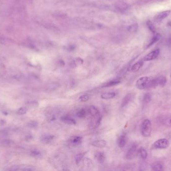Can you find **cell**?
<instances>
[{
    "label": "cell",
    "mask_w": 171,
    "mask_h": 171,
    "mask_svg": "<svg viewBox=\"0 0 171 171\" xmlns=\"http://www.w3.org/2000/svg\"><path fill=\"white\" fill-rule=\"evenodd\" d=\"M153 78L148 76L140 77L136 82V87L140 90L153 87Z\"/></svg>",
    "instance_id": "6da1fadb"
},
{
    "label": "cell",
    "mask_w": 171,
    "mask_h": 171,
    "mask_svg": "<svg viewBox=\"0 0 171 171\" xmlns=\"http://www.w3.org/2000/svg\"><path fill=\"white\" fill-rule=\"evenodd\" d=\"M91 119L89 123V127L91 130L95 129L98 127L102 121V116L100 112L94 114H90Z\"/></svg>",
    "instance_id": "7a4b0ae2"
},
{
    "label": "cell",
    "mask_w": 171,
    "mask_h": 171,
    "mask_svg": "<svg viewBox=\"0 0 171 171\" xmlns=\"http://www.w3.org/2000/svg\"><path fill=\"white\" fill-rule=\"evenodd\" d=\"M141 132L142 136L148 137L152 132V124L149 119L144 120L141 126Z\"/></svg>",
    "instance_id": "3957f363"
},
{
    "label": "cell",
    "mask_w": 171,
    "mask_h": 171,
    "mask_svg": "<svg viewBox=\"0 0 171 171\" xmlns=\"http://www.w3.org/2000/svg\"><path fill=\"white\" fill-rule=\"evenodd\" d=\"M169 145L170 143L168 140L166 139H160L154 143L153 147L157 149H164L167 148Z\"/></svg>",
    "instance_id": "277c9868"
},
{
    "label": "cell",
    "mask_w": 171,
    "mask_h": 171,
    "mask_svg": "<svg viewBox=\"0 0 171 171\" xmlns=\"http://www.w3.org/2000/svg\"><path fill=\"white\" fill-rule=\"evenodd\" d=\"M159 122L166 127H171V114L161 116L159 118Z\"/></svg>",
    "instance_id": "5b68a950"
},
{
    "label": "cell",
    "mask_w": 171,
    "mask_h": 171,
    "mask_svg": "<svg viewBox=\"0 0 171 171\" xmlns=\"http://www.w3.org/2000/svg\"><path fill=\"white\" fill-rule=\"evenodd\" d=\"M167 80L165 77L160 76L153 79V87L161 86L163 87L166 84Z\"/></svg>",
    "instance_id": "8992f818"
},
{
    "label": "cell",
    "mask_w": 171,
    "mask_h": 171,
    "mask_svg": "<svg viewBox=\"0 0 171 171\" xmlns=\"http://www.w3.org/2000/svg\"><path fill=\"white\" fill-rule=\"evenodd\" d=\"M137 150V146L136 145H133L127 151L126 154V158L128 159H133L136 155Z\"/></svg>",
    "instance_id": "52a82bcc"
},
{
    "label": "cell",
    "mask_w": 171,
    "mask_h": 171,
    "mask_svg": "<svg viewBox=\"0 0 171 171\" xmlns=\"http://www.w3.org/2000/svg\"><path fill=\"white\" fill-rule=\"evenodd\" d=\"M159 53V49H157L153 51L152 52H151L150 53H149V54L146 55L144 58V61H148L155 59L158 56Z\"/></svg>",
    "instance_id": "ba28073f"
},
{
    "label": "cell",
    "mask_w": 171,
    "mask_h": 171,
    "mask_svg": "<svg viewBox=\"0 0 171 171\" xmlns=\"http://www.w3.org/2000/svg\"><path fill=\"white\" fill-rule=\"evenodd\" d=\"M61 121L64 123L69 125H75L76 124V122L75 119L69 116H63L61 118Z\"/></svg>",
    "instance_id": "9c48e42d"
},
{
    "label": "cell",
    "mask_w": 171,
    "mask_h": 171,
    "mask_svg": "<svg viewBox=\"0 0 171 171\" xmlns=\"http://www.w3.org/2000/svg\"><path fill=\"white\" fill-rule=\"evenodd\" d=\"M95 158L98 163L103 164L106 159V155L103 152H97L95 153Z\"/></svg>",
    "instance_id": "30bf717a"
},
{
    "label": "cell",
    "mask_w": 171,
    "mask_h": 171,
    "mask_svg": "<svg viewBox=\"0 0 171 171\" xmlns=\"http://www.w3.org/2000/svg\"><path fill=\"white\" fill-rule=\"evenodd\" d=\"M70 144L74 146H78L80 145L82 142V137L80 136H72L69 139Z\"/></svg>",
    "instance_id": "8fae6325"
},
{
    "label": "cell",
    "mask_w": 171,
    "mask_h": 171,
    "mask_svg": "<svg viewBox=\"0 0 171 171\" xmlns=\"http://www.w3.org/2000/svg\"><path fill=\"white\" fill-rule=\"evenodd\" d=\"M126 135L125 134L121 135L119 137H118L117 140V144L118 146L120 148H123L125 146L126 144Z\"/></svg>",
    "instance_id": "7c38bea8"
},
{
    "label": "cell",
    "mask_w": 171,
    "mask_h": 171,
    "mask_svg": "<svg viewBox=\"0 0 171 171\" xmlns=\"http://www.w3.org/2000/svg\"><path fill=\"white\" fill-rule=\"evenodd\" d=\"M107 145V142L104 140H96L92 142V145L97 148H103Z\"/></svg>",
    "instance_id": "4fadbf2b"
},
{
    "label": "cell",
    "mask_w": 171,
    "mask_h": 171,
    "mask_svg": "<svg viewBox=\"0 0 171 171\" xmlns=\"http://www.w3.org/2000/svg\"><path fill=\"white\" fill-rule=\"evenodd\" d=\"M170 13H171V11L170 10L165 11L163 12H160L156 16V18L158 20L161 21L162 20L164 19L167 18L170 14Z\"/></svg>",
    "instance_id": "5bb4252c"
},
{
    "label": "cell",
    "mask_w": 171,
    "mask_h": 171,
    "mask_svg": "<svg viewBox=\"0 0 171 171\" xmlns=\"http://www.w3.org/2000/svg\"><path fill=\"white\" fill-rule=\"evenodd\" d=\"M132 98V95L130 93H129L128 95H126L122 100V104H121L122 108H124L125 106H127L131 101Z\"/></svg>",
    "instance_id": "9a60e30c"
},
{
    "label": "cell",
    "mask_w": 171,
    "mask_h": 171,
    "mask_svg": "<svg viewBox=\"0 0 171 171\" xmlns=\"http://www.w3.org/2000/svg\"><path fill=\"white\" fill-rule=\"evenodd\" d=\"M116 95L115 92H105L102 94L101 95V99H110L115 97Z\"/></svg>",
    "instance_id": "2e32d148"
},
{
    "label": "cell",
    "mask_w": 171,
    "mask_h": 171,
    "mask_svg": "<svg viewBox=\"0 0 171 171\" xmlns=\"http://www.w3.org/2000/svg\"><path fill=\"white\" fill-rule=\"evenodd\" d=\"M55 136L53 135H46L43 136L42 138V141L45 144H48V143H51V141L54 139Z\"/></svg>",
    "instance_id": "e0dca14e"
},
{
    "label": "cell",
    "mask_w": 171,
    "mask_h": 171,
    "mask_svg": "<svg viewBox=\"0 0 171 171\" xmlns=\"http://www.w3.org/2000/svg\"><path fill=\"white\" fill-rule=\"evenodd\" d=\"M142 65H143V62L142 61H138V62H136V63L134 64L131 67V71L132 72H138L142 67Z\"/></svg>",
    "instance_id": "ac0fdd59"
},
{
    "label": "cell",
    "mask_w": 171,
    "mask_h": 171,
    "mask_svg": "<svg viewBox=\"0 0 171 171\" xmlns=\"http://www.w3.org/2000/svg\"><path fill=\"white\" fill-rule=\"evenodd\" d=\"M121 83V81L119 80H113V81H110L108 82L107 83H104L102 87H112L113 86H115L117 84H119Z\"/></svg>",
    "instance_id": "d6986e66"
},
{
    "label": "cell",
    "mask_w": 171,
    "mask_h": 171,
    "mask_svg": "<svg viewBox=\"0 0 171 171\" xmlns=\"http://www.w3.org/2000/svg\"><path fill=\"white\" fill-rule=\"evenodd\" d=\"M161 38V35H160L158 33H156L155 34L154 36L152 38V39H151V40L150 42V43L148 44L147 47L149 48L151 46L153 45L155 43H156Z\"/></svg>",
    "instance_id": "ffe728a7"
},
{
    "label": "cell",
    "mask_w": 171,
    "mask_h": 171,
    "mask_svg": "<svg viewBox=\"0 0 171 171\" xmlns=\"http://www.w3.org/2000/svg\"><path fill=\"white\" fill-rule=\"evenodd\" d=\"M87 111L84 108L81 109L79 110H78L77 112V117L79 118H85L86 115H87Z\"/></svg>",
    "instance_id": "44dd1931"
},
{
    "label": "cell",
    "mask_w": 171,
    "mask_h": 171,
    "mask_svg": "<svg viewBox=\"0 0 171 171\" xmlns=\"http://www.w3.org/2000/svg\"><path fill=\"white\" fill-rule=\"evenodd\" d=\"M151 168L153 171H162L163 167L159 162H155L152 164L151 165Z\"/></svg>",
    "instance_id": "7402d4cb"
},
{
    "label": "cell",
    "mask_w": 171,
    "mask_h": 171,
    "mask_svg": "<svg viewBox=\"0 0 171 171\" xmlns=\"http://www.w3.org/2000/svg\"><path fill=\"white\" fill-rule=\"evenodd\" d=\"M83 163L85 167L87 168L90 169V168L93 167V166L92 160L88 158H85L83 159Z\"/></svg>",
    "instance_id": "603a6c76"
},
{
    "label": "cell",
    "mask_w": 171,
    "mask_h": 171,
    "mask_svg": "<svg viewBox=\"0 0 171 171\" xmlns=\"http://www.w3.org/2000/svg\"><path fill=\"white\" fill-rule=\"evenodd\" d=\"M138 154L139 155L140 157L142 159H146L148 156V154L145 150L143 148H140V149L138 151Z\"/></svg>",
    "instance_id": "cb8c5ba5"
},
{
    "label": "cell",
    "mask_w": 171,
    "mask_h": 171,
    "mask_svg": "<svg viewBox=\"0 0 171 171\" xmlns=\"http://www.w3.org/2000/svg\"><path fill=\"white\" fill-rule=\"evenodd\" d=\"M86 154V152L85 153H81L77 155L75 157V162L77 165H79L80 163L82 161V159L84 158L85 155Z\"/></svg>",
    "instance_id": "d4e9b609"
},
{
    "label": "cell",
    "mask_w": 171,
    "mask_h": 171,
    "mask_svg": "<svg viewBox=\"0 0 171 171\" xmlns=\"http://www.w3.org/2000/svg\"><path fill=\"white\" fill-rule=\"evenodd\" d=\"M60 86V84L58 83H52L49 84L48 87V90L49 91H54L57 90Z\"/></svg>",
    "instance_id": "484cf974"
},
{
    "label": "cell",
    "mask_w": 171,
    "mask_h": 171,
    "mask_svg": "<svg viewBox=\"0 0 171 171\" xmlns=\"http://www.w3.org/2000/svg\"><path fill=\"white\" fill-rule=\"evenodd\" d=\"M147 25L148 26V28L149 29V30H150L153 34H155L156 33V28L155 27L154 25L153 24L151 21H149L147 22Z\"/></svg>",
    "instance_id": "4316f807"
},
{
    "label": "cell",
    "mask_w": 171,
    "mask_h": 171,
    "mask_svg": "<svg viewBox=\"0 0 171 171\" xmlns=\"http://www.w3.org/2000/svg\"><path fill=\"white\" fill-rule=\"evenodd\" d=\"M138 28V26L137 24H134L132 25H130L129 26L128 28V30L129 32L131 33L136 32L137 31Z\"/></svg>",
    "instance_id": "83f0119b"
},
{
    "label": "cell",
    "mask_w": 171,
    "mask_h": 171,
    "mask_svg": "<svg viewBox=\"0 0 171 171\" xmlns=\"http://www.w3.org/2000/svg\"><path fill=\"white\" fill-rule=\"evenodd\" d=\"M117 6L119 8V9L121 11L126 10L128 8V6L126 3H124L123 2H120L119 3L117 4Z\"/></svg>",
    "instance_id": "f1b7e54d"
},
{
    "label": "cell",
    "mask_w": 171,
    "mask_h": 171,
    "mask_svg": "<svg viewBox=\"0 0 171 171\" xmlns=\"http://www.w3.org/2000/svg\"><path fill=\"white\" fill-rule=\"evenodd\" d=\"M83 60L80 58H77L73 62H72L71 66L72 67H76L77 65H81L83 63Z\"/></svg>",
    "instance_id": "f546056e"
},
{
    "label": "cell",
    "mask_w": 171,
    "mask_h": 171,
    "mask_svg": "<svg viewBox=\"0 0 171 171\" xmlns=\"http://www.w3.org/2000/svg\"><path fill=\"white\" fill-rule=\"evenodd\" d=\"M151 95L149 93H146L144 95L143 97V103L144 104H147L151 101Z\"/></svg>",
    "instance_id": "4dcf8cb0"
},
{
    "label": "cell",
    "mask_w": 171,
    "mask_h": 171,
    "mask_svg": "<svg viewBox=\"0 0 171 171\" xmlns=\"http://www.w3.org/2000/svg\"><path fill=\"white\" fill-rule=\"evenodd\" d=\"M79 99L81 102H86L90 99V96L88 95H82L80 96Z\"/></svg>",
    "instance_id": "1f68e13d"
},
{
    "label": "cell",
    "mask_w": 171,
    "mask_h": 171,
    "mask_svg": "<svg viewBox=\"0 0 171 171\" xmlns=\"http://www.w3.org/2000/svg\"><path fill=\"white\" fill-rule=\"evenodd\" d=\"M48 121L49 122H54L57 119V115L55 113H51L49 115L48 118Z\"/></svg>",
    "instance_id": "d6a6232c"
},
{
    "label": "cell",
    "mask_w": 171,
    "mask_h": 171,
    "mask_svg": "<svg viewBox=\"0 0 171 171\" xmlns=\"http://www.w3.org/2000/svg\"><path fill=\"white\" fill-rule=\"evenodd\" d=\"M32 155H34V157H39L41 155V154L38 150H34L32 152Z\"/></svg>",
    "instance_id": "836d02e7"
},
{
    "label": "cell",
    "mask_w": 171,
    "mask_h": 171,
    "mask_svg": "<svg viewBox=\"0 0 171 171\" xmlns=\"http://www.w3.org/2000/svg\"></svg>",
    "instance_id": "e575fe53"
}]
</instances>
